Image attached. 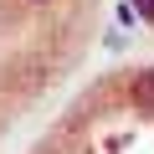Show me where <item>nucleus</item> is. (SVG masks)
<instances>
[{
    "label": "nucleus",
    "instance_id": "f257e3e1",
    "mask_svg": "<svg viewBox=\"0 0 154 154\" xmlns=\"http://www.w3.org/2000/svg\"><path fill=\"white\" fill-rule=\"evenodd\" d=\"M134 11H139V16H144V21L154 26V0H134Z\"/></svg>",
    "mask_w": 154,
    "mask_h": 154
}]
</instances>
